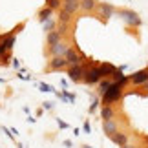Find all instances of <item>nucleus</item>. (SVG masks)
I'll use <instances>...</instances> for the list:
<instances>
[{
	"label": "nucleus",
	"instance_id": "nucleus-1",
	"mask_svg": "<svg viewBox=\"0 0 148 148\" xmlns=\"http://www.w3.org/2000/svg\"><path fill=\"white\" fill-rule=\"evenodd\" d=\"M123 88H124L123 84L112 82V86L108 88V92L101 97V99H102V104H104V106H113L119 99L123 97Z\"/></svg>",
	"mask_w": 148,
	"mask_h": 148
},
{
	"label": "nucleus",
	"instance_id": "nucleus-2",
	"mask_svg": "<svg viewBox=\"0 0 148 148\" xmlns=\"http://www.w3.org/2000/svg\"><path fill=\"white\" fill-rule=\"evenodd\" d=\"M90 66H92V62H90V60H84L82 64H77V66H70V68H68V77H70V81L82 82L84 73H86V70H88Z\"/></svg>",
	"mask_w": 148,
	"mask_h": 148
},
{
	"label": "nucleus",
	"instance_id": "nucleus-3",
	"mask_svg": "<svg viewBox=\"0 0 148 148\" xmlns=\"http://www.w3.org/2000/svg\"><path fill=\"white\" fill-rule=\"evenodd\" d=\"M101 70H99V64H92L86 70V73H84V79H82V82L84 84H88V86H93V84H99L101 82Z\"/></svg>",
	"mask_w": 148,
	"mask_h": 148
},
{
	"label": "nucleus",
	"instance_id": "nucleus-4",
	"mask_svg": "<svg viewBox=\"0 0 148 148\" xmlns=\"http://www.w3.org/2000/svg\"><path fill=\"white\" fill-rule=\"evenodd\" d=\"M119 15H121V18L126 22L128 26H132V27H137L141 26V16L135 13V11H130V9H121L119 11Z\"/></svg>",
	"mask_w": 148,
	"mask_h": 148
},
{
	"label": "nucleus",
	"instance_id": "nucleus-5",
	"mask_svg": "<svg viewBox=\"0 0 148 148\" xmlns=\"http://www.w3.org/2000/svg\"><path fill=\"white\" fill-rule=\"evenodd\" d=\"M128 79H130V82H132V84H135V86H143V84L148 82V68L132 73V75H130Z\"/></svg>",
	"mask_w": 148,
	"mask_h": 148
},
{
	"label": "nucleus",
	"instance_id": "nucleus-6",
	"mask_svg": "<svg viewBox=\"0 0 148 148\" xmlns=\"http://www.w3.org/2000/svg\"><path fill=\"white\" fill-rule=\"evenodd\" d=\"M97 11H99V16H101L102 20H108L110 16H113V13H115V8H113L112 4L101 2V4H97Z\"/></svg>",
	"mask_w": 148,
	"mask_h": 148
},
{
	"label": "nucleus",
	"instance_id": "nucleus-7",
	"mask_svg": "<svg viewBox=\"0 0 148 148\" xmlns=\"http://www.w3.org/2000/svg\"><path fill=\"white\" fill-rule=\"evenodd\" d=\"M64 57H66V60H68V64H70V66H77V64H82V62H84L82 55L79 53V51H75L73 48L68 49Z\"/></svg>",
	"mask_w": 148,
	"mask_h": 148
},
{
	"label": "nucleus",
	"instance_id": "nucleus-8",
	"mask_svg": "<svg viewBox=\"0 0 148 148\" xmlns=\"http://www.w3.org/2000/svg\"><path fill=\"white\" fill-rule=\"evenodd\" d=\"M64 68H70L66 57H53V59L49 60V70L51 71H59V70H64Z\"/></svg>",
	"mask_w": 148,
	"mask_h": 148
},
{
	"label": "nucleus",
	"instance_id": "nucleus-9",
	"mask_svg": "<svg viewBox=\"0 0 148 148\" xmlns=\"http://www.w3.org/2000/svg\"><path fill=\"white\" fill-rule=\"evenodd\" d=\"M110 141H112V143H115L117 146H121V148H126L128 146V134L119 132V130H117L115 134L110 135Z\"/></svg>",
	"mask_w": 148,
	"mask_h": 148
},
{
	"label": "nucleus",
	"instance_id": "nucleus-10",
	"mask_svg": "<svg viewBox=\"0 0 148 148\" xmlns=\"http://www.w3.org/2000/svg\"><path fill=\"white\" fill-rule=\"evenodd\" d=\"M70 49V46H68L66 42H59V44H55V46H51L49 48V53H51V57H64L66 55V51Z\"/></svg>",
	"mask_w": 148,
	"mask_h": 148
},
{
	"label": "nucleus",
	"instance_id": "nucleus-11",
	"mask_svg": "<svg viewBox=\"0 0 148 148\" xmlns=\"http://www.w3.org/2000/svg\"><path fill=\"white\" fill-rule=\"evenodd\" d=\"M102 130H104V134L110 137L112 134H115L119 130V124H117L115 119H108V121H102Z\"/></svg>",
	"mask_w": 148,
	"mask_h": 148
},
{
	"label": "nucleus",
	"instance_id": "nucleus-12",
	"mask_svg": "<svg viewBox=\"0 0 148 148\" xmlns=\"http://www.w3.org/2000/svg\"><path fill=\"white\" fill-rule=\"evenodd\" d=\"M99 70H101L102 79H110L113 73L117 71V68L113 66V64H110V62H102V64H99Z\"/></svg>",
	"mask_w": 148,
	"mask_h": 148
},
{
	"label": "nucleus",
	"instance_id": "nucleus-13",
	"mask_svg": "<svg viewBox=\"0 0 148 148\" xmlns=\"http://www.w3.org/2000/svg\"><path fill=\"white\" fill-rule=\"evenodd\" d=\"M62 11L73 15L75 11H79V0H64V4H62Z\"/></svg>",
	"mask_w": 148,
	"mask_h": 148
},
{
	"label": "nucleus",
	"instance_id": "nucleus-14",
	"mask_svg": "<svg viewBox=\"0 0 148 148\" xmlns=\"http://www.w3.org/2000/svg\"><path fill=\"white\" fill-rule=\"evenodd\" d=\"M79 9L90 13V11L97 9V0H79Z\"/></svg>",
	"mask_w": 148,
	"mask_h": 148
},
{
	"label": "nucleus",
	"instance_id": "nucleus-15",
	"mask_svg": "<svg viewBox=\"0 0 148 148\" xmlns=\"http://www.w3.org/2000/svg\"><path fill=\"white\" fill-rule=\"evenodd\" d=\"M62 40V35L59 33V29H53V31H48V46H55Z\"/></svg>",
	"mask_w": 148,
	"mask_h": 148
},
{
	"label": "nucleus",
	"instance_id": "nucleus-16",
	"mask_svg": "<svg viewBox=\"0 0 148 148\" xmlns=\"http://www.w3.org/2000/svg\"><path fill=\"white\" fill-rule=\"evenodd\" d=\"M101 117H102V121H108V119H113V117H115V110H113V106H102Z\"/></svg>",
	"mask_w": 148,
	"mask_h": 148
},
{
	"label": "nucleus",
	"instance_id": "nucleus-17",
	"mask_svg": "<svg viewBox=\"0 0 148 148\" xmlns=\"http://www.w3.org/2000/svg\"><path fill=\"white\" fill-rule=\"evenodd\" d=\"M112 82H113L112 79H101V82H99V90H97L101 97H102V95H104V93L108 92V88L112 86Z\"/></svg>",
	"mask_w": 148,
	"mask_h": 148
},
{
	"label": "nucleus",
	"instance_id": "nucleus-18",
	"mask_svg": "<svg viewBox=\"0 0 148 148\" xmlns=\"http://www.w3.org/2000/svg\"><path fill=\"white\" fill-rule=\"evenodd\" d=\"M51 15H53V9L44 8V9L38 11V20H40V22H46L48 18H51Z\"/></svg>",
	"mask_w": 148,
	"mask_h": 148
},
{
	"label": "nucleus",
	"instance_id": "nucleus-19",
	"mask_svg": "<svg viewBox=\"0 0 148 148\" xmlns=\"http://www.w3.org/2000/svg\"><path fill=\"white\" fill-rule=\"evenodd\" d=\"M70 20H71V15L60 9V15H59V22H60V24H68Z\"/></svg>",
	"mask_w": 148,
	"mask_h": 148
},
{
	"label": "nucleus",
	"instance_id": "nucleus-20",
	"mask_svg": "<svg viewBox=\"0 0 148 148\" xmlns=\"http://www.w3.org/2000/svg\"><path fill=\"white\" fill-rule=\"evenodd\" d=\"M42 26H44V29H46V31H53L55 29V20L53 18H48L46 22H42Z\"/></svg>",
	"mask_w": 148,
	"mask_h": 148
},
{
	"label": "nucleus",
	"instance_id": "nucleus-21",
	"mask_svg": "<svg viewBox=\"0 0 148 148\" xmlns=\"http://www.w3.org/2000/svg\"><path fill=\"white\" fill-rule=\"evenodd\" d=\"M46 8H49V9H59L60 8V0H48V2H46Z\"/></svg>",
	"mask_w": 148,
	"mask_h": 148
},
{
	"label": "nucleus",
	"instance_id": "nucleus-22",
	"mask_svg": "<svg viewBox=\"0 0 148 148\" xmlns=\"http://www.w3.org/2000/svg\"><path fill=\"white\" fill-rule=\"evenodd\" d=\"M97 106H99V99H93V102H92V106H90V113H93L95 110H97Z\"/></svg>",
	"mask_w": 148,
	"mask_h": 148
},
{
	"label": "nucleus",
	"instance_id": "nucleus-23",
	"mask_svg": "<svg viewBox=\"0 0 148 148\" xmlns=\"http://www.w3.org/2000/svg\"><path fill=\"white\" fill-rule=\"evenodd\" d=\"M38 86L42 88V92H53V88H51V86H48V84H44V82H40Z\"/></svg>",
	"mask_w": 148,
	"mask_h": 148
},
{
	"label": "nucleus",
	"instance_id": "nucleus-24",
	"mask_svg": "<svg viewBox=\"0 0 148 148\" xmlns=\"http://www.w3.org/2000/svg\"><path fill=\"white\" fill-rule=\"evenodd\" d=\"M2 132H4L5 135H8V137H9V139H15V135H13V134H11V132H9V130H8V128H5V126H2Z\"/></svg>",
	"mask_w": 148,
	"mask_h": 148
},
{
	"label": "nucleus",
	"instance_id": "nucleus-25",
	"mask_svg": "<svg viewBox=\"0 0 148 148\" xmlns=\"http://www.w3.org/2000/svg\"><path fill=\"white\" fill-rule=\"evenodd\" d=\"M82 128H84V132H86V134H90V132H92V126H90V123H88V121L84 123V126H82Z\"/></svg>",
	"mask_w": 148,
	"mask_h": 148
},
{
	"label": "nucleus",
	"instance_id": "nucleus-26",
	"mask_svg": "<svg viewBox=\"0 0 148 148\" xmlns=\"http://www.w3.org/2000/svg\"><path fill=\"white\" fill-rule=\"evenodd\" d=\"M57 124H59V128H64V130L68 128V124H66L64 121H60V119H59V121H57Z\"/></svg>",
	"mask_w": 148,
	"mask_h": 148
},
{
	"label": "nucleus",
	"instance_id": "nucleus-27",
	"mask_svg": "<svg viewBox=\"0 0 148 148\" xmlns=\"http://www.w3.org/2000/svg\"><path fill=\"white\" fill-rule=\"evenodd\" d=\"M44 108H46V110H51V108H53V104H51V102H44Z\"/></svg>",
	"mask_w": 148,
	"mask_h": 148
},
{
	"label": "nucleus",
	"instance_id": "nucleus-28",
	"mask_svg": "<svg viewBox=\"0 0 148 148\" xmlns=\"http://www.w3.org/2000/svg\"><path fill=\"white\" fill-rule=\"evenodd\" d=\"M71 145H73L71 141H64V146H68V148H71Z\"/></svg>",
	"mask_w": 148,
	"mask_h": 148
},
{
	"label": "nucleus",
	"instance_id": "nucleus-29",
	"mask_svg": "<svg viewBox=\"0 0 148 148\" xmlns=\"http://www.w3.org/2000/svg\"><path fill=\"white\" fill-rule=\"evenodd\" d=\"M82 148H92V146H90V145H84V146H82Z\"/></svg>",
	"mask_w": 148,
	"mask_h": 148
},
{
	"label": "nucleus",
	"instance_id": "nucleus-30",
	"mask_svg": "<svg viewBox=\"0 0 148 148\" xmlns=\"http://www.w3.org/2000/svg\"><path fill=\"white\" fill-rule=\"evenodd\" d=\"M126 148H135V146H126Z\"/></svg>",
	"mask_w": 148,
	"mask_h": 148
},
{
	"label": "nucleus",
	"instance_id": "nucleus-31",
	"mask_svg": "<svg viewBox=\"0 0 148 148\" xmlns=\"http://www.w3.org/2000/svg\"><path fill=\"white\" fill-rule=\"evenodd\" d=\"M145 86H146V88H148V82H146V84H145Z\"/></svg>",
	"mask_w": 148,
	"mask_h": 148
},
{
	"label": "nucleus",
	"instance_id": "nucleus-32",
	"mask_svg": "<svg viewBox=\"0 0 148 148\" xmlns=\"http://www.w3.org/2000/svg\"><path fill=\"white\" fill-rule=\"evenodd\" d=\"M146 141H148V135H146Z\"/></svg>",
	"mask_w": 148,
	"mask_h": 148
},
{
	"label": "nucleus",
	"instance_id": "nucleus-33",
	"mask_svg": "<svg viewBox=\"0 0 148 148\" xmlns=\"http://www.w3.org/2000/svg\"><path fill=\"white\" fill-rule=\"evenodd\" d=\"M0 62H2V59H0Z\"/></svg>",
	"mask_w": 148,
	"mask_h": 148
}]
</instances>
